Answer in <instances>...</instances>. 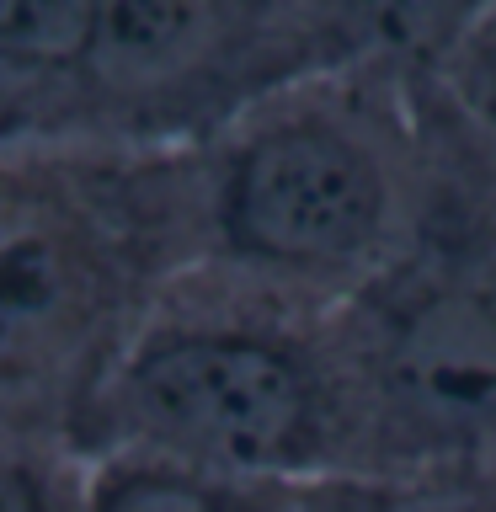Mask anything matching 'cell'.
<instances>
[{
  "label": "cell",
  "instance_id": "obj_2",
  "mask_svg": "<svg viewBox=\"0 0 496 512\" xmlns=\"http://www.w3.org/2000/svg\"><path fill=\"white\" fill-rule=\"evenodd\" d=\"M438 160V86L315 70L198 144L203 262L347 304L406 251Z\"/></svg>",
  "mask_w": 496,
  "mask_h": 512
},
{
  "label": "cell",
  "instance_id": "obj_3",
  "mask_svg": "<svg viewBox=\"0 0 496 512\" xmlns=\"http://www.w3.org/2000/svg\"><path fill=\"white\" fill-rule=\"evenodd\" d=\"M80 454H155L267 486L358 475L336 310L198 262L96 390Z\"/></svg>",
  "mask_w": 496,
  "mask_h": 512
},
{
  "label": "cell",
  "instance_id": "obj_4",
  "mask_svg": "<svg viewBox=\"0 0 496 512\" xmlns=\"http://www.w3.org/2000/svg\"><path fill=\"white\" fill-rule=\"evenodd\" d=\"M358 475L496 486V150L438 86V160L406 251L336 304Z\"/></svg>",
  "mask_w": 496,
  "mask_h": 512
},
{
  "label": "cell",
  "instance_id": "obj_11",
  "mask_svg": "<svg viewBox=\"0 0 496 512\" xmlns=\"http://www.w3.org/2000/svg\"><path fill=\"white\" fill-rule=\"evenodd\" d=\"M443 96L454 102L470 128L496 150V6L486 11V22L470 32V43L459 48V59L448 64V75L438 80Z\"/></svg>",
  "mask_w": 496,
  "mask_h": 512
},
{
  "label": "cell",
  "instance_id": "obj_1",
  "mask_svg": "<svg viewBox=\"0 0 496 512\" xmlns=\"http://www.w3.org/2000/svg\"><path fill=\"white\" fill-rule=\"evenodd\" d=\"M198 262V144L0 139V432L75 443L128 342Z\"/></svg>",
  "mask_w": 496,
  "mask_h": 512
},
{
  "label": "cell",
  "instance_id": "obj_7",
  "mask_svg": "<svg viewBox=\"0 0 496 512\" xmlns=\"http://www.w3.org/2000/svg\"><path fill=\"white\" fill-rule=\"evenodd\" d=\"M496 0H326L336 64L438 86Z\"/></svg>",
  "mask_w": 496,
  "mask_h": 512
},
{
  "label": "cell",
  "instance_id": "obj_10",
  "mask_svg": "<svg viewBox=\"0 0 496 512\" xmlns=\"http://www.w3.org/2000/svg\"><path fill=\"white\" fill-rule=\"evenodd\" d=\"M86 475L75 443L0 432V512H86Z\"/></svg>",
  "mask_w": 496,
  "mask_h": 512
},
{
  "label": "cell",
  "instance_id": "obj_8",
  "mask_svg": "<svg viewBox=\"0 0 496 512\" xmlns=\"http://www.w3.org/2000/svg\"><path fill=\"white\" fill-rule=\"evenodd\" d=\"M86 512H294L304 486L192 470L155 454H86Z\"/></svg>",
  "mask_w": 496,
  "mask_h": 512
},
{
  "label": "cell",
  "instance_id": "obj_6",
  "mask_svg": "<svg viewBox=\"0 0 496 512\" xmlns=\"http://www.w3.org/2000/svg\"><path fill=\"white\" fill-rule=\"evenodd\" d=\"M96 0H0V139H70Z\"/></svg>",
  "mask_w": 496,
  "mask_h": 512
},
{
  "label": "cell",
  "instance_id": "obj_9",
  "mask_svg": "<svg viewBox=\"0 0 496 512\" xmlns=\"http://www.w3.org/2000/svg\"><path fill=\"white\" fill-rule=\"evenodd\" d=\"M294 512H496V486L475 480H379L336 475L294 496Z\"/></svg>",
  "mask_w": 496,
  "mask_h": 512
},
{
  "label": "cell",
  "instance_id": "obj_5",
  "mask_svg": "<svg viewBox=\"0 0 496 512\" xmlns=\"http://www.w3.org/2000/svg\"><path fill=\"white\" fill-rule=\"evenodd\" d=\"M315 70H336L326 0H96L70 139L203 144Z\"/></svg>",
  "mask_w": 496,
  "mask_h": 512
}]
</instances>
